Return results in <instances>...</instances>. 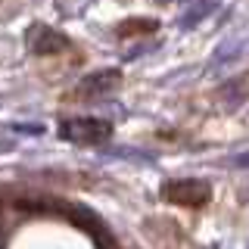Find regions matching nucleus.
I'll return each mask as SVG.
<instances>
[{"mask_svg": "<svg viewBox=\"0 0 249 249\" xmlns=\"http://www.w3.org/2000/svg\"><path fill=\"white\" fill-rule=\"evenodd\" d=\"M59 134L72 143H84V146H97L106 143L109 134H112V124L103 119H66L59 128Z\"/></svg>", "mask_w": 249, "mask_h": 249, "instance_id": "nucleus-1", "label": "nucleus"}, {"mask_svg": "<svg viewBox=\"0 0 249 249\" xmlns=\"http://www.w3.org/2000/svg\"><path fill=\"white\" fill-rule=\"evenodd\" d=\"M162 196L175 206H190V209H199L206 206L212 190H209L206 181H196V178H187V181H168L162 187Z\"/></svg>", "mask_w": 249, "mask_h": 249, "instance_id": "nucleus-2", "label": "nucleus"}, {"mask_svg": "<svg viewBox=\"0 0 249 249\" xmlns=\"http://www.w3.org/2000/svg\"><path fill=\"white\" fill-rule=\"evenodd\" d=\"M66 47H69V41L59 35V31H53V28H47V25L28 28V50L37 53V56H50V53L66 50Z\"/></svg>", "mask_w": 249, "mask_h": 249, "instance_id": "nucleus-3", "label": "nucleus"}, {"mask_svg": "<svg viewBox=\"0 0 249 249\" xmlns=\"http://www.w3.org/2000/svg\"><path fill=\"white\" fill-rule=\"evenodd\" d=\"M119 88V72H100V75H90L88 81L81 84V93L84 97H103V93H109V90H115Z\"/></svg>", "mask_w": 249, "mask_h": 249, "instance_id": "nucleus-4", "label": "nucleus"}, {"mask_svg": "<svg viewBox=\"0 0 249 249\" xmlns=\"http://www.w3.org/2000/svg\"><path fill=\"white\" fill-rule=\"evenodd\" d=\"M212 10H215V0H199V3H196V6H193V10L181 19V28H193L196 22L206 19V16L212 13Z\"/></svg>", "mask_w": 249, "mask_h": 249, "instance_id": "nucleus-5", "label": "nucleus"}, {"mask_svg": "<svg viewBox=\"0 0 249 249\" xmlns=\"http://www.w3.org/2000/svg\"><path fill=\"white\" fill-rule=\"evenodd\" d=\"M19 131H22V134H44V124H19Z\"/></svg>", "mask_w": 249, "mask_h": 249, "instance_id": "nucleus-6", "label": "nucleus"}, {"mask_svg": "<svg viewBox=\"0 0 249 249\" xmlns=\"http://www.w3.org/2000/svg\"><path fill=\"white\" fill-rule=\"evenodd\" d=\"M162 3H171V0H162Z\"/></svg>", "mask_w": 249, "mask_h": 249, "instance_id": "nucleus-7", "label": "nucleus"}]
</instances>
